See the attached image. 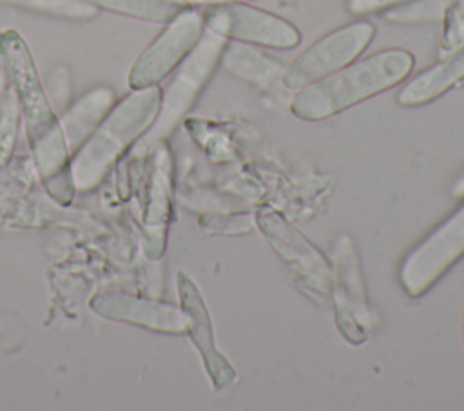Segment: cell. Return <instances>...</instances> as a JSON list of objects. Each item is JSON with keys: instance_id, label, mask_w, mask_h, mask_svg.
Instances as JSON below:
<instances>
[{"instance_id": "obj_21", "label": "cell", "mask_w": 464, "mask_h": 411, "mask_svg": "<svg viewBox=\"0 0 464 411\" xmlns=\"http://www.w3.org/2000/svg\"><path fill=\"white\" fill-rule=\"evenodd\" d=\"M20 112L16 107V100L11 89L5 94L2 110H0V167L7 163L13 154L18 138V125H20Z\"/></svg>"}, {"instance_id": "obj_3", "label": "cell", "mask_w": 464, "mask_h": 411, "mask_svg": "<svg viewBox=\"0 0 464 411\" xmlns=\"http://www.w3.org/2000/svg\"><path fill=\"white\" fill-rule=\"evenodd\" d=\"M161 101V87L130 89L116 100L100 125L71 156V176L80 192L92 190L114 163L136 145L152 125Z\"/></svg>"}, {"instance_id": "obj_28", "label": "cell", "mask_w": 464, "mask_h": 411, "mask_svg": "<svg viewBox=\"0 0 464 411\" xmlns=\"http://www.w3.org/2000/svg\"><path fill=\"white\" fill-rule=\"evenodd\" d=\"M462 344H464V306H462Z\"/></svg>"}, {"instance_id": "obj_16", "label": "cell", "mask_w": 464, "mask_h": 411, "mask_svg": "<svg viewBox=\"0 0 464 411\" xmlns=\"http://www.w3.org/2000/svg\"><path fill=\"white\" fill-rule=\"evenodd\" d=\"M219 65L227 69L232 76L256 85L257 89H263L266 92H274L283 85V71L285 65L276 60L274 56H268L261 51H257L250 43L241 42H227Z\"/></svg>"}, {"instance_id": "obj_25", "label": "cell", "mask_w": 464, "mask_h": 411, "mask_svg": "<svg viewBox=\"0 0 464 411\" xmlns=\"http://www.w3.org/2000/svg\"><path fill=\"white\" fill-rule=\"evenodd\" d=\"M7 91H9V81H7V76H5L4 69H0V110H2Z\"/></svg>"}, {"instance_id": "obj_19", "label": "cell", "mask_w": 464, "mask_h": 411, "mask_svg": "<svg viewBox=\"0 0 464 411\" xmlns=\"http://www.w3.org/2000/svg\"><path fill=\"white\" fill-rule=\"evenodd\" d=\"M448 0H410L384 11V18L399 25L440 22Z\"/></svg>"}, {"instance_id": "obj_22", "label": "cell", "mask_w": 464, "mask_h": 411, "mask_svg": "<svg viewBox=\"0 0 464 411\" xmlns=\"http://www.w3.org/2000/svg\"><path fill=\"white\" fill-rule=\"evenodd\" d=\"M254 225V214L250 212H207L199 217V226L216 234H246Z\"/></svg>"}, {"instance_id": "obj_7", "label": "cell", "mask_w": 464, "mask_h": 411, "mask_svg": "<svg viewBox=\"0 0 464 411\" xmlns=\"http://www.w3.org/2000/svg\"><path fill=\"white\" fill-rule=\"evenodd\" d=\"M375 25L370 20L348 22L315 40L283 71L286 91H299L355 62L372 43Z\"/></svg>"}, {"instance_id": "obj_13", "label": "cell", "mask_w": 464, "mask_h": 411, "mask_svg": "<svg viewBox=\"0 0 464 411\" xmlns=\"http://www.w3.org/2000/svg\"><path fill=\"white\" fill-rule=\"evenodd\" d=\"M89 308L107 320L127 322L160 333H183L181 310L167 301L123 290H102L91 297Z\"/></svg>"}, {"instance_id": "obj_10", "label": "cell", "mask_w": 464, "mask_h": 411, "mask_svg": "<svg viewBox=\"0 0 464 411\" xmlns=\"http://www.w3.org/2000/svg\"><path fill=\"white\" fill-rule=\"evenodd\" d=\"M464 255V203L402 261L399 281L410 297L426 293Z\"/></svg>"}, {"instance_id": "obj_27", "label": "cell", "mask_w": 464, "mask_h": 411, "mask_svg": "<svg viewBox=\"0 0 464 411\" xmlns=\"http://www.w3.org/2000/svg\"><path fill=\"white\" fill-rule=\"evenodd\" d=\"M188 2H192L196 5H205V4H216V2H225V0H188Z\"/></svg>"}, {"instance_id": "obj_8", "label": "cell", "mask_w": 464, "mask_h": 411, "mask_svg": "<svg viewBox=\"0 0 464 411\" xmlns=\"http://www.w3.org/2000/svg\"><path fill=\"white\" fill-rule=\"evenodd\" d=\"M201 14L205 27L228 42L270 49H292L301 42V33L292 22L246 2L205 4Z\"/></svg>"}, {"instance_id": "obj_30", "label": "cell", "mask_w": 464, "mask_h": 411, "mask_svg": "<svg viewBox=\"0 0 464 411\" xmlns=\"http://www.w3.org/2000/svg\"><path fill=\"white\" fill-rule=\"evenodd\" d=\"M4 2H9V0H4Z\"/></svg>"}, {"instance_id": "obj_5", "label": "cell", "mask_w": 464, "mask_h": 411, "mask_svg": "<svg viewBox=\"0 0 464 411\" xmlns=\"http://www.w3.org/2000/svg\"><path fill=\"white\" fill-rule=\"evenodd\" d=\"M332 290L334 319L339 333L352 346H361L375 330V311L370 304L359 253L348 234L337 235L332 244Z\"/></svg>"}, {"instance_id": "obj_29", "label": "cell", "mask_w": 464, "mask_h": 411, "mask_svg": "<svg viewBox=\"0 0 464 411\" xmlns=\"http://www.w3.org/2000/svg\"><path fill=\"white\" fill-rule=\"evenodd\" d=\"M225 2H246V0H225Z\"/></svg>"}, {"instance_id": "obj_23", "label": "cell", "mask_w": 464, "mask_h": 411, "mask_svg": "<svg viewBox=\"0 0 464 411\" xmlns=\"http://www.w3.org/2000/svg\"><path fill=\"white\" fill-rule=\"evenodd\" d=\"M45 91L49 96V101L53 109L60 114L72 103V74L67 65H56L47 80H45Z\"/></svg>"}, {"instance_id": "obj_4", "label": "cell", "mask_w": 464, "mask_h": 411, "mask_svg": "<svg viewBox=\"0 0 464 411\" xmlns=\"http://www.w3.org/2000/svg\"><path fill=\"white\" fill-rule=\"evenodd\" d=\"M227 42V38L205 27L198 43L172 71V78L165 89H161L158 114L149 130L136 141V156H145L156 145L167 141L176 127L187 118L188 110L194 107L205 85L218 69Z\"/></svg>"}, {"instance_id": "obj_17", "label": "cell", "mask_w": 464, "mask_h": 411, "mask_svg": "<svg viewBox=\"0 0 464 411\" xmlns=\"http://www.w3.org/2000/svg\"><path fill=\"white\" fill-rule=\"evenodd\" d=\"M98 7L100 11H111L123 16L152 22V24H167L183 9L196 5L188 0H85Z\"/></svg>"}, {"instance_id": "obj_1", "label": "cell", "mask_w": 464, "mask_h": 411, "mask_svg": "<svg viewBox=\"0 0 464 411\" xmlns=\"http://www.w3.org/2000/svg\"><path fill=\"white\" fill-rule=\"evenodd\" d=\"M0 62L16 100L20 119L33 152L36 170L49 196L67 205L74 197L71 152L67 148L58 112L53 109L45 83L40 78L29 43L16 29L0 31Z\"/></svg>"}, {"instance_id": "obj_12", "label": "cell", "mask_w": 464, "mask_h": 411, "mask_svg": "<svg viewBox=\"0 0 464 411\" xmlns=\"http://www.w3.org/2000/svg\"><path fill=\"white\" fill-rule=\"evenodd\" d=\"M149 154L150 161L141 215V241L145 257L158 261L165 253L169 225L172 219V154L167 141L156 145Z\"/></svg>"}, {"instance_id": "obj_11", "label": "cell", "mask_w": 464, "mask_h": 411, "mask_svg": "<svg viewBox=\"0 0 464 411\" xmlns=\"http://www.w3.org/2000/svg\"><path fill=\"white\" fill-rule=\"evenodd\" d=\"M176 286L183 319V331L188 335L190 342L198 349L214 389H223L236 380V369L216 344L214 326L207 302L196 282L185 272L178 273Z\"/></svg>"}, {"instance_id": "obj_18", "label": "cell", "mask_w": 464, "mask_h": 411, "mask_svg": "<svg viewBox=\"0 0 464 411\" xmlns=\"http://www.w3.org/2000/svg\"><path fill=\"white\" fill-rule=\"evenodd\" d=\"M7 4L65 20H91L100 13L85 0H9Z\"/></svg>"}, {"instance_id": "obj_6", "label": "cell", "mask_w": 464, "mask_h": 411, "mask_svg": "<svg viewBox=\"0 0 464 411\" xmlns=\"http://www.w3.org/2000/svg\"><path fill=\"white\" fill-rule=\"evenodd\" d=\"M254 223L265 241L286 264L297 288L317 301L328 299L332 290V266L324 253L270 205L256 208Z\"/></svg>"}, {"instance_id": "obj_15", "label": "cell", "mask_w": 464, "mask_h": 411, "mask_svg": "<svg viewBox=\"0 0 464 411\" xmlns=\"http://www.w3.org/2000/svg\"><path fill=\"white\" fill-rule=\"evenodd\" d=\"M116 103V92L109 85H94L58 114L60 127L71 156L100 125Z\"/></svg>"}, {"instance_id": "obj_9", "label": "cell", "mask_w": 464, "mask_h": 411, "mask_svg": "<svg viewBox=\"0 0 464 411\" xmlns=\"http://www.w3.org/2000/svg\"><path fill=\"white\" fill-rule=\"evenodd\" d=\"M203 31L201 5H190L178 13L130 65L127 74L129 89L160 85L192 51Z\"/></svg>"}, {"instance_id": "obj_14", "label": "cell", "mask_w": 464, "mask_h": 411, "mask_svg": "<svg viewBox=\"0 0 464 411\" xmlns=\"http://www.w3.org/2000/svg\"><path fill=\"white\" fill-rule=\"evenodd\" d=\"M464 80V45L439 58L433 65L415 74L397 92V103L402 107L426 105Z\"/></svg>"}, {"instance_id": "obj_26", "label": "cell", "mask_w": 464, "mask_h": 411, "mask_svg": "<svg viewBox=\"0 0 464 411\" xmlns=\"http://www.w3.org/2000/svg\"><path fill=\"white\" fill-rule=\"evenodd\" d=\"M451 196L455 199H464V174L455 181V185L451 188Z\"/></svg>"}, {"instance_id": "obj_24", "label": "cell", "mask_w": 464, "mask_h": 411, "mask_svg": "<svg viewBox=\"0 0 464 411\" xmlns=\"http://www.w3.org/2000/svg\"><path fill=\"white\" fill-rule=\"evenodd\" d=\"M406 2H410V0H348L346 7L352 14H370V13L388 11V9L406 4Z\"/></svg>"}, {"instance_id": "obj_20", "label": "cell", "mask_w": 464, "mask_h": 411, "mask_svg": "<svg viewBox=\"0 0 464 411\" xmlns=\"http://www.w3.org/2000/svg\"><path fill=\"white\" fill-rule=\"evenodd\" d=\"M440 22L442 34L439 43V54L444 56L464 45V0H448Z\"/></svg>"}, {"instance_id": "obj_2", "label": "cell", "mask_w": 464, "mask_h": 411, "mask_svg": "<svg viewBox=\"0 0 464 411\" xmlns=\"http://www.w3.org/2000/svg\"><path fill=\"white\" fill-rule=\"evenodd\" d=\"M413 67L415 56L408 49L388 47L377 51L295 91L290 100V112L303 121L332 118L402 83Z\"/></svg>"}]
</instances>
